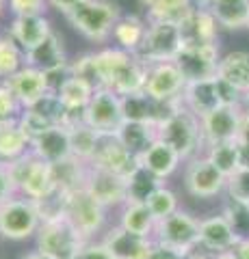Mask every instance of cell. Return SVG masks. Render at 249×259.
<instances>
[{
  "label": "cell",
  "instance_id": "1",
  "mask_svg": "<svg viewBox=\"0 0 249 259\" xmlns=\"http://www.w3.org/2000/svg\"><path fill=\"white\" fill-rule=\"evenodd\" d=\"M98 89H111L119 97L141 93L148 78V63L139 54L119 50L115 46L91 52Z\"/></svg>",
  "mask_w": 249,
  "mask_h": 259
},
{
  "label": "cell",
  "instance_id": "2",
  "mask_svg": "<svg viewBox=\"0 0 249 259\" xmlns=\"http://www.w3.org/2000/svg\"><path fill=\"white\" fill-rule=\"evenodd\" d=\"M122 15V7L115 0H83L65 15V20L87 41L106 44Z\"/></svg>",
  "mask_w": 249,
  "mask_h": 259
},
{
  "label": "cell",
  "instance_id": "3",
  "mask_svg": "<svg viewBox=\"0 0 249 259\" xmlns=\"http://www.w3.org/2000/svg\"><path fill=\"white\" fill-rule=\"evenodd\" d=\"M7 166H9V175L13 180L15 192H18L20 197H26L30 201H39L57 190L54 177H52V164L39 160L35 153L28 151L26 156L9 162Z\"/></svg>",
  "mask_w": 249,
  "mask_h": 259
},
{
  "label": "cell",
  "instance_id": "4",
  "mask_svg": "<svg viewBox=\"0 0 249 259\" xmlns=\"http://www.w3.org/2000/svg\"><path fill=\"white\" fill-rule=\"evenodd\" d=\"M158 139L169 145L171 149L178 151V156L187 162L195 156H202L206 149L199 119L184 106L158 127Z\"/></svg>",
  "mask_w": 249,
  "mask_h": 259
},
{
  "label": "cell",
  "instance_id": "5",
  "mask_svg": "<svg viewBox=\"0 0 249 259\" xmlns=\"http://www.w3.org/2000/svg\"><path fill=\"white\" fill-rule=\"evenodd\" d=\"M184 41L180 26L167 20H148L146 39L139 48V59L148 65L156 63H173L175 56L182 52Z\"/></svg>",
  "mask_w": 249,
  "mask_h": 259
},
{
  "label": "cell",
  "instance_id": "6",
  "mask_svg": "<svg viewBox=\"0 0 249 259\" xmlns=\"http://www.w3.org/2000/svg\"><path fill=\"white\" fill-rule=\"evenodd\" d=\"M37 250L54 259H74L78 250L87 244L85 236L72 225L65 216L44 221L37 231Z\"/></svg>",
  "mask_w": 249,
  "mask_h": 259
},
{
  "label": "cell",
  "instance_id": "7",
  "mask_svg": "<svg viewBox=\"0 0 249 259\" xmlns=\"http://www.w3.org/2000/svg\"><path fill=\"white\" fill-rule=\"evenodd\" d=\"M39 227H42V216L35 201L15 194L0 205V238L22 242L35 238Z\"/></svg>",
  "mask_w": 249,
  "mask_h": 259
},
{
  "label": "cell",
  "instance_id": "8",
  "mask_svg": "<svg viewBox=\"0 0 249 259\" xmlns=\"http://www.w3.org/2000/svg\"><path fill=\"white\" fill-rule=\"evenodd\" d=\"M152 240L156 244L171 248L184 257L199 246V221L195 216H191L189 212L178 209L171 216L156 223Z\"/></svg>",
  "mask_w": 249,
  "mask_h": 259
},
{
  "label": "cell",
  "instance_id": "9",
  "mask_svg": "<svg viewBox=\"0 0 249 259\" xmlns=\"http://www.w3.org/2000/svg\"><path fill=\"white\" fill-rule=\"evenodd\" d=\"M106 212L109 209L100 205L85 188L67 194L65 201V218L83 233L85 240L89 242L95 233L104 231L106 225Z\"/></svg>",
  "mask_w": 249,
  "mask_h": 259
},
{
  "label": "cell",
  "instance_id": "10",
  "mask_svg": "<svg viewBox=\"0 0 249 259\" xmlns=\"http://www.w3.org/2000/svg\"><path fill=\"white\" fill-rule=\"evenodd\" d=\"M87 125L93 127L98 134H117L124 125V108L122 97L111 89H95L91 102L85 108Z\"/></svg>",
  "mask_w": 249,
  "mask_h": 259
},
{
  "label": "cell",
  "instance_id": "11",
  "mask_svg": "<svg viewBox=\"0 0 249 259\" xmlns=\"http://www.w3.org/2000/svg\"><path fill=\"white\" fill-rule=\"evenodd\" d=\"M228 177L208 160L204 153L189 160L184 168V188L195 199H215L226 192Z\"/></svg>",
  "mask_w": 249,
  "mask_h": 259
},
{
  "label": "cell",
  "instance_id": "12",
  "mask_svg": "<svg viewBox=\"0 0 249 259\" xmlns=\"http://www.w3.org/2000/svg\"><path fill=\"white\" fill-rule=\"evenodd\" d=\"M219 59H221L219 44H206V46H184L173 63L187 82H199V80L217 78Z\"/></svg>",
  "mask_w": 249,
  "mask_h": 259
},
{
  "label": "cell",
  "instance_id": "13",
  "mask_svg": "<svg viewBox=\"0 0 249 259\" xmlns=\"http://www.w3.org/2000/svg\"><path fill=\"white\" fill-rule=\"evenodd\" d=\"M89 164L128 180V177L136 171L139 160H136L132 153L119 143L117 134H100L98 145H95V151H93V158H91Z\"/></svg>",
  "mask_w": 249,
  "mask_h": 259
},
{
  "label": "cell",
  "instance_id": "14",
  "mask_svg": "<svg viewBox=\"0 0 249 259\" xmlns=\"http://www.w3.org/2000/svg\"><path fill=\"white\" fill-rule=\"evenodd\" d=\"M63 117H65V106L61 104L59 95L48 93L37 104L24 108L18 121H20L22 132L28 136V141H33L39 134H44L46 130H50L54 125H63Z\"/></svg>",
  "mask_w": 249,
  "mask_h": 259
},
{
  "label": "cell",
  "instance_id": "15",
  "mask_svg": "<svg viewBox=\"0 0 249 259\" xmlns=\"http://www.w3.org/2000/svg\"><path fill=\"white\" fill-rule=\"evenodd\" d=\"M243 108L245 106H221V108L212 110L210 115L199 119L204 147H210V145H217V143L236 141L238 127H240V117H243Z\"/></svg>",
  "mask_w": 249,
  "mask_h": 259
},
{
  "label": "cell",
  "instance_id": "16",
  "mask_svg": "<svg viewBox=\"0 0 249 259\" xmlns=\"http://www.w3.org/2000/svg\"><path fill=\"white\" fill-rule=\"evenodd\" d=\"M187 87V80L182 78L175 63H156L148 65V78L143 93L156 102H169L180 100L182 91Z\"/></svg>",
  "mask_w": 249,
  "mask_h": 259
},
{
  "label": "cell",
  "instance_id": "17",
  "mask_svg": "<svg viewBox=\"0 0 249 259\" xmlns=\"http://www.w3.org/2000/svg\"><path fill=\"white\" fill-rule=\"evenodd\" d=\"M85 190L106 209L126 205V180L115 173L102 171V168H95L89 164Z\"/></svg>",
  "mask_w": 249,
  "mask_h": 259
},
{
  "label": "cell",
  "instance_id": "18",
  "mask_svg": "<svg viewBox=\"0 0 249 259\" xmlns=\"http://www.w3.org/2000/svg\"><path fill=\"white\" fill-rule=\"evenodd\" d=\"M9 35L13 41L22 48V52L26 54L39 44H44L48 37L54 32L52 20L48 18V13H35V15H15L9 24Z\"/></svg>",
  "mask_w": 249,
  "mask_h": 259
},
{
  "label": "cell",
  "instance_id": "19",
  "mask_svg": "<svg viewBox=\"0 0 249 259\" xmlns=\"http://www.w3.org/2000/svg\"><path fill=\"white\" fill-rule=\"evenodd\" d=\"M100 242L109 248V253L115 259H150L152 246H154L152 238L136 236V233L126 231L119 225L111 227Z\"/></svg>",
  "mask_w": 249,
  "mask_h": 259
},
{
  "label": "cell",
  "instance_id": "20",
  "mask_svg": "<svg viewBox=\"0 0 249 259\" xmlns=\"http://www.w3.org/2000/svg\"><path fill=\"white\" fill-rule=\"evenodd\" d=\"M7 84L11 87V91L15 97H18L22 108L33 106V104H37L42 97L52 93L50 82H48V74L30 67V65H24L20 71H15V74L7 80Z\"/></svg>",
  "mask_w": 249,
  "mask_h": 259
},
{
  "label": "cell",
  "instance_id": "21",
  "mask_svg": "<svg viewBox=\"0 0 249 259\" xmlns=\"http://www.w3.org/2000/svg\"><path fill=\"white\" fill-rule=\"evenodd\" d=\"M24 65H30L44 74H52V71L65 69L69 65L67 52H65V44H63L61 32L54 28V32L46 39L44 44H39L33 48L30 52L24 54Z\"/></svg>",
  "mask_w": 249,
  "mask_h": 259
},
{
  "label": "cell",
  "instance_id": "22",
  "mask_svg": "<svg viewBox=\"0 0 249 259\" xmlns=\"http://www.w3.org/2000/svg\"><path fill=\"white\" fill-rule=\"evenodd\" d=\"M30 153H35L39 160L48 164H59V162L72 158V139L69 130L63 125H54L30 141Z\"/></svg>",
  "mask_w": 249,
  "mask_h": 259
},
{
  "label": "cell",
  "instance_id": "23",
  "mask_svg": "<svg viewBox=\"0 0 249 259\" xmlns=\"http://www.w3.org/2000/svg\"><path fill=\"white\" fill-rule=\"evenodd\" d=\"M238 244V238L234 236L230 223L223 214L206 216L199 221V248L208 253H223V250H234Z\"/></svg>",
  "mask_w": 249,
  "mask_h": 259
},
{
  "label": "cell",
  "instance_id": "24",
  "mask_svg": "<svg viewBox=\"0 0 249 259\" xmlns=\"http://www.w3.org/2000/svg\"><path fill=\"white\" fill-rule=\"evenodd\" d=\"M182 41L184 46H206V44H219V24L212 18L210 11L193 9L180 24Z\"/></svg>",
  "mask_w": 249,
  "mask_h": 259
},
{
  "label": "cell",
  "instance_id": "25",
  "mask_svg": "<svg viewBox=\"0 0 249 259\" xmlns=\"http://www.w3.org/2000/svg\"><path fill=\"white\" fill-rule=\"evenodd\" d=\"M182 106L189 112H193L197 119L210 115L212 110L221 108V97L217 78L212 80H199V82H187L182 91Z\"/></svg>",
  "mask_w": 249,
  "mask_h": 259
},
{
  "label": "cell",
  "instance_id": "26",
  "mask_svg": "<svg viewBox=\"0 0 249 259\" xmlns=\"http://www.w3.org/2000/svg\"><path fill=\"white\" fill-rule=\"evenodd\" d=\"M217 78L223 80L240 91L243 95L249 93V50H230L221 54Z\"/></svg>",
  "mask_w": 249,
  "mask_h": 259
},
{
  "label": "cell",
  "instance_id": "27",
  "mask_svg": "<svg viewBox=\"0 0 249 259\" xmlns=\"http://www.w3.org/2000/svg\"><path fill=\"white\" fill-rule=\"evenodd\" d=\"M146 32H148L146 18H141V15H136V13H124L115 24L111 41H113V46L119 48V50L136 54L143 44V39H146Z\"/></svg>",
  "mask_w": 249,
  "mask_h": 259
},
{
  "label": "cell",
  "instance_id": "28",
  "mask_svg": "<svg viewBox=\"0 0 249 259\" xmlns=\"http://www.w3.org/2000/svg\"><path fill=\"white\" fill-rule=\"evenodd\" d=\"M182 162H184V160L178 156V151L171 149L169 145L158 139V141L141 156L139 164H141L143 168H148L152 175H156L158 180L165 182V180H169V177H171L175 171H178Z\"/></svg>",
  "mask_w": 249,
  "mask_h": 259
},
{
  "label": "cell",
  "instance_id": "29",
  "mask_svg": "<svg viewBox=\"0 0 249 259\" xmlns=\"http://www.w3.org/2000/svg\"><path fill=\"white\" fill-rule=\"evenodd\" d=\"M117 139L136 160H141L143 153L158 141V127L150 123H136V121H124Z\"/></svg>",
  "mask_w": 249,
  "mask_h": 259
},
{
  "label": "cell",
  "instance_id": "30",
  "mask_svg": "<svg viewBox=\"0 0 249 259\" xmlns=\"http://www.w3.org/2000/svg\"><path fill=\"white\" fill-rule=\"evenodd\" d=\"M87 173H89V162H83L74 156L59 162V164H52L54 186H57V190H61L63 194L83 190L85 182H87Z\"/></svg>",
  "mask_w": 249,
  "mask_h": 259
},
{
  "label": "cell",
  "instance_id": "31",
  "mask_svg": "<svg viewBox=\"0 0 249 259\" xmlns=\"http://www.w3.org/2000/svg\"><path fill=\"white\" fill-rule=\"evenodd\" d=\"M28 151H30V141L22 132L20 121L18 119L0 121V162L9 164V162L26 156Z\"/></svg>",
  "mask_w": 249,
  "mask_h": 259
},
{
  "label": "cell",
  "instance_id": "32",
  "mask_svg": "<svg viewBox=\"0 0 249 259\" xmlns=\"http://www.w3.org/2000/svg\"><path fill=\"white\" fill-rule=\"evenodd\" d=\"M210 13L219 28L243 30L249 22V0H215Z\"/></svg>",
  "mask_w": 249,
  "mask_h": 259
},
{
  "label": "cell",
  "instance_id": "33",
  "mask_svg": "<svg viewBox=\"0 0 249 259\" xmlns=\"http://www.w3.org/2000/svg\"><path fill=\"white\" fill-rule=\"evenodd\" d=\"M119 227L143 238H152L156 229V218L146 203H126L119 214Z\"/></svg>",
  "mask_w": 249,
  "mask_h": 259
},
{
  "label": "cell",
  "instance_id": "34",
  "mask_svg": "<svg viewBox=\"0 0 249 259\" xmlns=\"http://www.w3.org/2000/svg\"><path fill=\"white\" fill-rule=\"evenodd\" d=\"M204 156L217 166V171H221L226 177H230L232 173L243 166V147L238 145V141L210 145V147H206Z\"/></svg>",
  "mask_w": 249,
  "mask_h": 259
},
{
  "label": "cell",
  "instance_id": "35",
  "mask_svg": "<svg viewBox=\"0 0 249 259\" xmlns=\"http://www.w3.org/2000/svg\"><path fill=\"white\" fill-rule=\"evenodd\" d=\"M163 184V180H158L156 175H152L148 168L139 164L136 171L126 180V203H148L150 197Z\"/></svg>",
  "mask_w": 249,
  "mask_h": 259
},
{
  "label": "cell",
  "instance_id": "36",
  "mask_svg": "<svg viewBox=\"0 0 249 259\" xmlns=\"http://www.w3.org/2000/svg\"><path fill=\"white\" fill-rule=\"evenodd\" d=\"M146 9V20H167L180 24L193 9L191 0H139Z\"/></svg>",
  "mask_w": 249,
  "mask_h": 259
},
{
  "label": "cell",
  "instance_id": "37",
  "mask_svg": "<svg viewBox=\"0 0 249 259\" xmlns=\"http://www.w3.org/2000/svg\"><path fill=\"white\" fill-rule=\"evenodd\" d=\"M93 93H95V87L91 82H87L83 78H76L72 74L57 91L59 100L65 108H87V104L91 102Z\"/></svg>",
  "mask_w": 249,
  "mask_h": 259
},
{
  "label": "cell",
  "instance_id": "38",
  "mask_svg": "<svg viewBox=\"0 0 249 259\" xmlns=\"http://www.w3.org/2000/svg\"><path fill=\"white\" fill-rule=\"evenodd\" d=\"M22 67H24L22 48L13 41L9 30L0 32V80H9Z\"/></svg>",
  "mask_w": 249,
  "mask_h": 259
},
{
  "label": "cell",
  "instance_id": "39",
  "mask_svg": "<svg viewBox=\"0 0 249 259\" xmlns=\"http://www.w3.org/2000/svg\"><path fill=\"white\" fill-rule=\"evenodd\" d=\"M221 214L226 216V221L230 223L234 236L238 242L249 240V203H240L234 199H226L223 201V209Z\"/></svg>",
  "mask_w": 249,
  "mask_h": 259
},
{
  "label": "cell",
  "instance_id": "40",
  "mask_svg": "<svg viewBox=\"0 0 249 259\" xmlns=\"http://www.w3.org/2000/svg\"><path fill=\"white\" fill-rule=\"evenodd\" d=\"M69 139H72V153H74V158L83 162H91L100 134L85 123V125L69 130Z\"/></svg>",
  "mask_w": 249,
  "mask_h": 259
},
{
  "label": "cell",
  "instance_id": "41",
  "mask_svg": "<svg viewBox=\"0 0 249 259\" xmlns=\"http://www.w3.org/2000/svg\"><path fill=\"white\" fill-rule=\"evenodd\" d=\"M148 207H150V212H152V216L156 218V223L158 221H163V218H167V216H171L173 212H178V194H175L169 186H160V188L152 194L150 197V201L146 203Z\"/></svg>",
  "mask_w": 249,
  "mask_h": 259
},
{
  "label": "cell",
  "instance_id": "42",
  "mask_svg": "<svg viewBox=\"0 0 249 259\" xmlns=\"http://www.w3.org/2000/svg\"><path fill=\"white\" fill-rule=\"evenodd\" d=\"M228 199L240 201V203H249V166H240L228 177L226 184Z\"/></svg>",
  "mask_w": 249,
  "mask_h": 259
},
{
  "label": "cell",
  "instance_id": "43",
  "mask_svg": "<svg viewBox=\"0 0 249 259\" xmlns=\"http://www.w3.org/2000/svg\"><path fill=\"white\" fill-rule=\"evenodd\" d=\"M22 110H24L22 104L18 102V97L13 95L11 87L7 84V80H0V121L20 119Z\"/></svg>",
  "mask_w": 249,
  "mask_h": 259
},
{
  "label": "cell",
  "instance_id": "44",
  "mask_svg": "<svg viewBox=\"0 0 249 259\" xmlns=\"http://www.w3.org/2000/svg\"><path fill=\"white\" fill-rule=\"evenodd\" d=\"M7 9L13 15H35L48 13V0H7Z\"/></svg>",
  "mask_w": 249,
  "mask_h": 259
},
{
  "label": "cell",
  "instance_id": "45",
  "mask_svg": "<svg viewBox=\"0 0 249 259\" xmlns=\"http://www.w3.org/2000/svg\"><path fill=\"white\" fill-rule=\"evenodd\" d=\"M74 259H115L109 253V248L102 244V242H87V244L78 250V255Z\"/></svg>",
  "mask_w": 249,
  "mask_h": 259
},
{
  "label": "cell",
  "instance_id": "46",
  "mask_svg": "<svg viewBox=\"0 0 249 259\" xmlns=\"http://www.w3.org/2000/svg\"><path fill=\"white\" fill-rule=\"evenodd\" d=\"M15 186H13V180L9 175V166L5 162H0V205L7 203L11 197H15Z\"/></svg>",
  "mask_w": 249,
  "mask_h": 259
},
{
  "label": "cell",
  "instance_id": "47",
  "mask_svg": "<svg viewBox=\"0 0 249 259\" xmlns=\"http://www.w3.org/2000/svg\"><path fill=\"white\" fill-rule=\"evenodd\" d=\"M238 145L249 149V108H243V117H240V127H238Z\"/></svg>",
  "mask_w": 249,
  "mask_h": 259
},
{
  "label": "cell",
  "instance_id": "48",
  "mask_svg": "<svg viewBox=\"0 0 249 259\" xmlns=\"http://www.w3.org/2000/svg\"><path fill=\"white\" fill-rule=\"evenodd\" d=\"M80 3H83V0H48V9H54L57 13H61L63 18H65V15Z\"/></svg>",
  "mask_w": 249,
  "mask_h": 259
},
{
  "label": "cell",
  "instance_id": "49",
  "mask_svg": "<svg viewBox=\"0 0 249 259\" xmlns=\"http://www.w3.org/2000/svg\"><path fill=\"white\" fill-rule=\"evenodd\" d=\"M150 259H184L180 253H175V250L167 248V246H160L154 242V246H152V253H150Z\"/></svg>",
  "mask_w": 249,
  "mask_h": 259
},
{
  "label": "cell",
  "instance_id": "50",
  "mask_svg": "<svg viewBox=\"0 0 249 259\" xmlns=\"http://www.w3.org/2000/svg\"><path fill=\"white\" fill-rule=\"evenodd\" d=\"M184 259H212V253H208V250L197 246L195 250H191L189 255H184Z\"/></svg>",
  "mask_w": 249,
  "mask_h": 259
},
{
  "label": "cell",
  "instance_id": "51",
  "mask_svg": "<svg viewBox=\"0 0 249 259\" xmlns=\"http://www.w3.org/2000/svg\"><path fill=\"white\" fill-rule=\"evenodd\" d=\"M236 253H238V257L240 259H249V240H243V242H238L236 244Z\"/></svg>",
  "mask_w": 249,
  "mask_h": 259
},
{
  "label": "cell",
  "instance_id": "52",
  "mask_svg": "<svg viewBox=\"0 0 249 259\" xmlns=\"http://www.w3.org/2000/svg\"><path fill=\"white\" fill-rule=\"evenodd\" d=\"M215 0H191V5L195 7V9H202V11H210Z\"/></svg>",
  "mask_w": 249,
  "mask_h": 259
},
{
  "label": "cell",
  "instance_id": "53",
  "mask_svg": "<svg viewBox=\"0 0 249 259\" xmlns=\"http://www.w3.org/2000/svg\"><path fill=\"white\" fill-rule=\"evenodd\" d=\"M212 259H240L236 250H223V253L212 255Z\"/></svg>",
  "mask_w": 249,
  "mask_h": 259
},
{
  "label": "cell",
  "instance_id": "54",
  "mask_svg": "<svg viewBox=\"0 0 249 259\" xmlns=\"http://www.w3.org/2000/svg\"><path fill=\"white\" fill-rule=\"evenodd\" d=\"M24 259H54V257H50V255H44V253H39V250H33V253H28Z\"/></svg>",
  "mask_w": 249,
  "mask_h": 259
},
{
  "label": "cell",
  "instance_id": "55",
  "mask_svg": "<svg viewBox=\"0 0 249 259\" xmlns=\"http://www.w3.org/2000/svg\"><path fill=\"white\" fill-rule=\"evenodd\" d=\"M243 166H249V149L243 147Z\"/></svg>",
  "mask_w": 249,
  "mask_h": 259
},
{
  "label": "cell",
  "instance_id": "56",
  "mask_svg": "<svg viewBox=\"0 0 249 259\" xmlns=\"http://www.w3.org/2000/svg\"><path fill=\"white\" fill-rule=\"evenodd\" d=\"M5 9H7V0H0V15L5 13Z\"/></svg>",
  "mask_w": 249,
  "mask_h": 259
},
{
  "label": "cell",
  "instance_id": "57",
  "mask_svg": "<svg viewBox=\"0 0 249 259\" xmlns=\"http://www.w3.org/2000/svg\"><path fill=\"white\" fill-rule=\"evenodd\" d=\"M245 108H249V93L245 95Z\"/></svg>",
  "mask_w": 249,
  "mask_h": 259
},
{
  "label": "cell",
  "instance_id": "58",
  "mask_svg": "<svg viewBox=\"0 0 249 259\" xmlns=\"http://www.w3.org/2000/svg\"><path fill=\"white\" fill-rule=\"evenodd\" d=\"M245 30H247V32H249V22H247V28H245Z\"/></svg>",
  "mask_w": 249,
  "mask_h": 259
}]
</instances>
